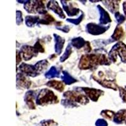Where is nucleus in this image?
Listing matches in <instances>:
<instances>
[{
	"label": "nucleus",
	"mask_w": 126,
	"mask_h": 126,
	"mask_svg": "<svg viewBox=\"0 0 126 126\" xmlns=\"http://www.w3.org/2000/svg\"><path fill=\"white\" fill-rule=\"evenodd\" d=\"M64 95L72 100L75 101V102H79V103H85L88 102V101L86 100V98L85 96H83L81 94L75 93V92H67L65 93Z\"/></svg>",
	"instance_id": "obj_2"
},
{
	"label": "nucleus",
	"mask_w": 126,
	"mask_h": 126,
	"mask_svg": "<svg viewBox=\"0 0 126 126\" xmlns=\"http://www.w3.org/2000/svg\"><path fill=\"white\" fill-rule=\"evenodd\" d=\"M85 91L86 94L88 95L89 97L94 101L97 100L98 98L100 95V92L99 90H97L86 88L85 89Z\"/></svg>",
	"instance_id": "obj_3"
},
{
	"label": "nucleus",
	"mask_w": 126,
	"mask_h": 126,
	"mask_svg": "<svg viewBox=\"0 0 126 126\" xmlns=\"http://www.w3.org/2000/svg\"><path fill=\"white\" fill-rule=\"evenodd\" d=\"M123 34L124 32L122 27H118L117 29H115V32L113 33L112 37L114 38L115 40H119V39H120V38L122 37Z\"/></svg>",
	"instance_id": "obj_6"
},
{
	"label": "nucleus",
	"mask_w": 126,
	"mask_h": 126,
	"mask_svg": "<svg viewBox=\"0 0 126 126\" xmlns=\"http://www.w3.org/2000/svg\"><path fill=\"white\" fill-rule=\"evenodd\" d=\"M124 11L125 14H126V2H125V3H124Z\"/></svg>",
	"instance_id": "obj_8"
},
{
	"label": "nucleus",
	"mask_w": 126,
	"mask_h": 126,
	"mask_svg": "<svg viewBox=\"0 0 126 126\" xmlns=\"http://www.w3.org/2000/svg\"><path fill=\"white\" fill-rule=\"evenodd\" d=\"M56 98H57L54 96L52 92L48 90H44L42 91V93L40 94V96L38 98L37 102L38 104H40V103H47L50 101H52Z\"/></svg>",
	"instance_id": "obj_1"
},
{
	"label": "nucleus",
	"mask_w": 126,
	"mask_h": 126,
	"mask_svg": "<svg viewBox=\"0 0 126 126\" xmlns=\"http://www.w3.org/2000/svg\"><path fill=\"white\" fill-rule=\"evenodd\" d=\"M34 49L32 47H27V48H23V55L24 59L26 60H29V59H31V57L34 54Z\"/></svg>",
	"instance_id": "obj_4"
},
{
	"label": "nucleus",
	"mask_w": 126,
	"mask_h": 126,
	"mask_svg": "<svg viewBox=\"0 0 126 126\" xmlns=\"http://www.w3.org/2000/svg\"><path fill=\"white\" fill-rule=\"evenodd\" d=\"M120 93H121V96H122V99L124 101H126V91L124 90V89H121Z\"/></svg>",
	"instance_id": "obj_7"
},
{
	"label": "nucleus",
	"mask_w": 126,
	"mask_h": 126,
	"mask_svg": "<svg viewBox=\"0 0 126 126\" xmlns=\"http://www.w3.org/2000/svg\"><path fill=\"white\" fill-rule=\"evenodd\" d=\"M47 85H49L50 87H52L59 91H63L64 90L63 84L61 81H51L48 83Z\"/></svg>",
	"instance_id": "obj_5"
}]
</instances>
